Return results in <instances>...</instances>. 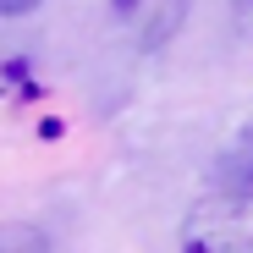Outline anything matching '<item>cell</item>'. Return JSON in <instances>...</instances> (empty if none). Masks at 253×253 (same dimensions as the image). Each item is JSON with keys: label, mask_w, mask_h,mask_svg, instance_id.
Instances as JSON below:
<instances>
[{"label": "cell", "mask_w": 253, "mask_h": 253, "mask_svg": "<svg viewBox=\"0 0 253 253\" xmlns=\"http://www.w3.org/2000/svg\"><path fill=\"white\" fill-rule=\"evenodd\" d=\"M110 17L126 33V44L138 50H160L171 44L187 22V0H110Z\"/></svg>", "instance_id": "7a4b0ae2"}, {"label": "cell", "mask_w": 253, "mask_h": 253, "mask_svg": "<svg viewBox=\"0 0 253 253\" xmlns=\"http://www.w3.org/2000/svg\"><path fill=\"white\" fill-rule=\"evenodd\" d=\"M39 6H44V0H0V17H28Z\"/></svg>", "instance_id": "277c9868"}, {"label": "cell", "mask_w": 253, "mask_h": 253, "mask_svg": "<svg viewBox=\"0 0 253 253\" xmlns=\"http://www.w3.org/2000/svg\"><path fill=\"white\" fill-rule=\"evenodd\" d=\"M0 253H50V237L33 220H0Z\"/></svg>", "instance_id": "3957f363"}, {"label": "cell", "mask_w": 253, "mask_h": 253, "mask_svg": "<svg viewBox=\"0 0 253 253\" xmlns=\"http://www.w3.org/2000/svg\"><path fill=\"white\" fill-rule=\"evenodd\" d=\"M182 253H253V132L220 160V176L182 220Z\"/></svg>", "instance_id": "6da1fadb"}, {"label": "cell", "mask_w": 253, "mask_h": 253, "mask_svg": "<svg viewBox=\"0 0 253 253\" xmlns=\"http://www.w3.org/2000/svg\"><path fill=\"white\" fill-rule=\"evenodd\" d=\"M242 17H248V22H253V0H242Z\"/></svg>", "instance_id": "5b68a950"}]
</instances>
